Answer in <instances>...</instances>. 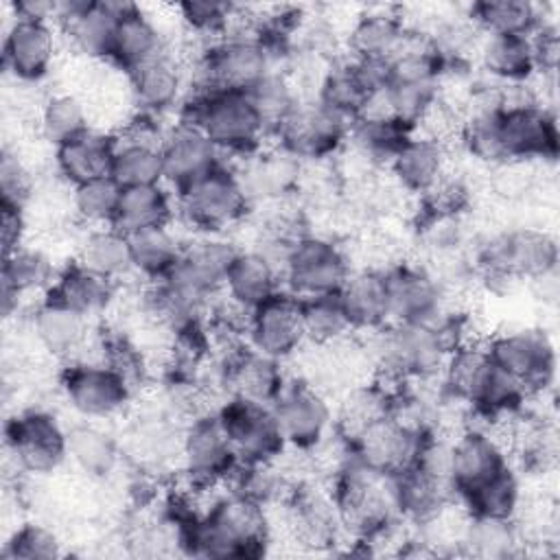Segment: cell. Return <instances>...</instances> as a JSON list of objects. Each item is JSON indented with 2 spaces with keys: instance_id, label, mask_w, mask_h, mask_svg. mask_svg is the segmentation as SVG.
<instances>
[{
  "instance_id": "obj_36",
  "label": "cell",
  "mask_w": 560,
  "mask_h": 560,
  "mask_svg": "<svg viewBox=\"0 0 560 560\" xmlns=\"http://www.w3.org/2000/svg\"><path fill=\"white\" fill-rule=\"evenodd\" d=\"M477 57L483 72L501 85L525 83L536 72L532 37L483 33L477 46Z\"/></svg>"
},
{
  "instance_id": "obj_2",
  "label": "cell",
  "mask_w": 560,
  "mask_h": 560,
  "mask_svg": "<svg viewBox=\"0 0 560 560\" xmlns=\"http://www.w3.org/2000/svg\"><path fill=\"white\" fill-rule=\"evenodd\" d=\"M179 122L197 127L221 155L252 158L267 136L247 92L192 90L179 103Z\"/></svg>"
},
{
  "instance_id": "obj_22",
  "label": "cell",
  "mask_w": 560,
  "mask_h": 560,
  "mask_svg": "<svg viewBox=\"0 0 560 560\" xmlns=\"http://www.w3.org/2000/svg\"><path fill=\"white\" fill-rule=\"evenodd\" d=\"M510 466L508 448L483 429H466L453 440L451 486L455 497H466Z\"/></svg>"
},
{
  "instance_id": "obj_10",
  "label": "cell",
  "mask_w": 560,
  "mask_h": 560,
  "mask_svg": "<svg viewBox=\"0 0 560 560\" xmlns=\"http://www.w3.org/2000/svg\"><path fill=\"white\" fill-rule=\"evenodd\" d=\"M217 416L241 464H273L284 453L287 442L271 405L228 396Z\"/></svg>"
},
{
  "instance_id": "obj_56",
  "label": "cell",
  "mask_w": 560,
  "mask_h": 560,
  "mask_svg": "<svg viewBox=\"0 0 560 560\" xmlns=\"http://www.w3.org/2000/svg\"><path fill=\"white\" fill-rule=\"evenodd\" d=\"M0 192L2 203L24 208L33 192V179L24 162L18 158V153H11L9 149L2 151L0 160Z\"/></svg>"
},
{
  "instance_id": "obj_40",
  "label": "cell",
  "mask_w": 560,
  "mask_h": 560,
  "mask_svg": "<svg viewBox=\"0 0 560 560\" xmlns=\"http://www.w3.org/2000/svg\"><path fill=\"white\" fill-rule=\"evenodd\" d=\"M77 260L109 282H116L133 271L129 236L114 225L90 230L79 245Z\"/></svg>"
},
{
  "instance_id": "obj_14",
  "label": "cell",
  "mask_w": 560,
  "mask_h": 560,
  "mask_svg": "<svg viewBox=\"0 0 560 560\" xmlns=\"http://www.w3.org/2000/svg\"><path fill=\"white\" fill-rule=\"evenodd\" d=\"M271 411L287 446L311 451L335 427V416L326 394L306 381L287 383L273 400Z\"/></svg>"
},
{
  "instance_id": "obj_13",
  "label": "cell",
  "mask_w": 560,
  "mask_h": 560,
  "mask_svg": "<svg viewBox=\"0 0 560 560\" xmlns=\"http://www.w3.org/2000/svg\"><path fill=\"white\" fill-rule=\"evenodd\" d=\"M7 448L24 472L50 475L68 459V431L48 411H22L7 424Z\"/></svg>"
},
{
  "instance_id": "obj_46",
  "label": "cell",
  "mask_w": 560,
  "mask_h": 560,
  "mask_svg": "<svg viewBox=\"0 0 560 560\" xmlns=\"http://www.w3.org/2000/svg\"><path fill=\"white\" fill-rule=\"evenodd\" d=\"M392 394L378 383L354 385L346 392L335 416V431L352 442L365 427L387 416L392 409Z\"/></svg>"
},
{
  "instance_id": "obj_23",
  "label": "cell",
  "mask_w": 560,
  "mask_h": 560,
  "mask_svg": "<svg viewBox=\"0 0 560 560\" xmlns=\"http://www.w3.org/2000/svg\"><path fill=\"white\" fill-rule=\"evenodd\" d=\"M287 527L291 538L308 549H328L339 542L343 527L330 492L295 486L287 499Z\"/></svg>"
},
{
  "instance_id": "obj_37",
  "label": "cell",
  "mask_w": 560,
  "mask_h": 560,
  "mask_svg": "<svg viewBox=\"0 0 560 560\" xmlns=\"http://www.w3.org/2000/svg\"><path fill=\"white\" fill-rule=\"evenodd\" d=\"M409 35L405 20L389 11H368L350 28L348 46L352 59L392 61Z\"/></svg>"
},
{
  "instance_id": "obj_38",
  "label": "cell",
  "mask_w": 560,
  "mask_h": 560,
  "mask_svg": "<svg viewBox=\"0 0 560 560\" xmlns=\"http://www.w3.org/2000/svg\"><path fill=\"white\" fill-rule=\"evenodd\" d=\"M175 214V201L164 184L153 186H131L122 188L114 228L125 234H136L142 230L171 225Z\"/></svg>"
},
{
  "instance_id": "obj_53",
  "label": "cell",
  "mask_w": 560,
  "mask_h": 560,
  "mask_svg": "<svg viewBox=\"0 0 560 560\" xmlns=\"http://www.w3.org/2000/svg\"><path fill=\"white\" fill-rule=\"evenodd\" d=\"M120 192L122 188L112 175L98 177L72 188V208L77 217L90 225H112L116 219Z\"/></svg>"
},
{
  "instance_id": "obj_41",
  "label": "cell",
  "mask_w": 560,
  "mask_h": 560,
  "mask_svg": "<svg viewBox=\"0 0 560 560\" xmlns=\"http://www.w3.org/2000/svg\"><path fill=\"white\" fill-rule=\"evenodd\" d=\"M112 295L114 282L96 276L79 260H74L55 276L46 298H52L90 317L94 313H101L109 304Z\"/></svg>"
},
{
  "instance_id": "obj_48",
  "label": "cell",
  "mask_w": 560,
  "mask_h": 560,
  "mask_svg": "<svg viewBox=\"0 0 560 560\" xmlns=\"http://www.w3.org/2000/svg\"><path fill=\"white\" fill-rule=\"evenodd\" d=\"M116 138V136H114ZM112 177L120 188L164 184L162 151L158 144L116 138Z\"/></svg>"
},
{
  "instance_id": "obj_42",
  "label": "cell",
  "mask_w": 560,
  "mask_h": 560,
  "mask_svg": "<svg viewBox=\"0 0 560 560\" xmlns=\"http://www.w3.org/2000/svg\"><path fill=\"white\" fill-rule=\"evenodd\" d=\"M468 20L486 35L532 37L542 26L540 7L527 0H483L475 2Z\"/></svg>"
},
{
  "instance_id": "obj_16",
  "label": "cell",
  "mask_w": 560,
  "mask_h": 560,
  "mask_svg": "<svg viewBox=\"0 0 560 560\" xmlns=\"http://www.w3.org/2000/svg\"><path fill=\"white\" fill-rule=\"evenodd\" d=\"M499 140L505 162L553 160L558 155L556 118L540 103L501 105Z\"/></svg>"
},
{
  "instance_id": "obj_20",
  "label": "cell",
  "mask_w": 560,
  "mask_h": 560,
  "mask_svg": "<svg viewBox=\"0 0 560 560\" xmlns=\"http://www.w3.org/2000/svg\"><path fill=\"white\" fill-rule=\"evenodd\" d=\"M129 2H98V0H63L57 2V20L72 48L88 59H107L112 52L114 31L120 13Z\"/></svg>"
},
{
  "instance_id": "obj_35",
  "label": "cell",
  "mask_w": 560,
  "mask_h": 560,
  "mask_svg": "<svg viewBox=\"0 0 560 560\" xmlns=\"http://www.w3.org/2000/svg\"><path fill=\"white\" fill-rule=\"evenodd\" d=\"M337 295L352 330H376L389 324L383 269L352 271Z\"/></svg>"
},
{
  "instance_id": "obj_26",
  "label": "cell",
  "mask_w": 560,
  "mask_h": 560,
  "mask_svg": "<svg viewBox=\"0 0 560 560\" xmlns=\"http://www.w3.org/2000/svg\"><path fill=\"white\" fill-rule=\"evenodd\" d=\"M223 385L234 398L273 405L287 385V378L282 372V361L247 346L228 354L223 363Z\"/></svg>"
},
{
  "instance_id": "obj_4",
  "label": "cell",
  "mask_w": 560,
  "mask_h": 560,
  "mask_svg": "<svg viewBox=\"0 0 560 560\" xmlns=\"http://www.w3.org/2000/svg\"><path fill=\"white\" fill-rule=\"evenodd\" d=\"M440 319L433 324L389 322L370 330L376 332L372 339V359L376 370L392 381H424L440 374L444 359L451 352Z\"/></svg>"
},
{
  "instance_id": "obj_6",
  "label": "cell",
  "mask_w": 560,
  "mask_h": 560,
  "mask_svg": "<svg viewBox=\"0 0 560 560\" xmlns=\"http://www.w3.org/2000/svg\"><path fill=\"white\" fill-rule=\"evenodd\" d=\"M249 197L225 162L208 171L188 186L175 190V206L179 217L201 234H221L245 219Z\"/></svg>"
},
{
  "instance_id": "obj_9",
  "label": "cell",
  "mask_w": 560,
  "mask_h": 560,
  "mask_svg": "<svg viewBox=\"0 0 560 560\" xmlns=\"http://www.w3.org/2000/svg\"><path fill=\"white\" fill-rule=\"evenodd\" d=\"M179 459L195 490H210L214 486L230 483L232 475L241 466L217 411L201 413L190 420L182 433Z\"/></svg>"
},
{
  "instance_id": "obj_33",
  "label": "cell",
  "mask_w": 560,
  "mask_h": 560,
  "mask_svg": "<svg viewBox=\"0 0 560 560\" xmlns=\"http://www.w3.org/2000/svg\"><path fill=\"white\" fill-rule=\"evenodd\" d=\"M88 315L46 298L33 313V335L52 357L68 359L83 348L88 339Z\"/></svg>"
},
{
  "instance_id": "obj_34",
  "label": "cell",
  "mask_w": 560,
  "mask_h": 560,
  "mask_svg": "<svg viewBox=\"0 0 560 560\" xmlns=\"http://www.w3.org/2000/svg\"><path fill=\"white\" fill-rule=\"evenodd\" d=\"M492 372L494 361L490 359L486 346L468 341L448 352L444 359L442 385L448 398L472 409L479 402Z\"/></svg>"
},
{
  "instance_id": "obj_32",
  "label": "cell",
  "mask_w": 560,
  "mask_h": 560,
  "mask_svg": "<svg viewBox=\"0 0 560 560\" xmlns=\"http://www.w3.org/2000/svg\"><path fill=\"white\" fill-rule=\"evenodd\" d=\"M282 271L260 249L238 252L225 276L223 291L238 306L254 311L280 289Z\"/></svg>"
},
{
  "instance_id": "obj_52",
  "label": "cell",
  "mask_w": 560,
  "mask_h": 560,
  "mask_svg": "<svg viewBox=\"0 0 560 560\" xmlns=\"http://www.w3.org/2000/svg\"><path fill=\"white\" fill-rule=\"evenodd\" d=\"M247 96L254 103L267 133H276L278 127L293 112V107L300 103L289 77L280 72H269L247 92Z\"/></svg>"
},
{
  "instance_id": "obj_24",
  "label": "cell",
  "mask_w": 560,
  "mask_h": 560,
  "mask_svg": "<svg viewBox=\"0 0 560 560\" xmlns=\"http://www.w3.org/2000/svg\"><path fill=\"white\" fill-rule=\"evenodd\" d=\"M160 151L164 182L175 190L188 186L223 162L221 151L197 127L186 122H177L164 133Z\"/></svg>"
},
{
  "instance_id": "obj_31",
  "label": "cell",
  "mask_w": 560,
  "mask_h": 560,
  "mask_svg": "<svg viewBox=\"0 0 560 560\" xmlns=\"http://www.w3.org/2000/svg\"><path fill=\"white\" fill-rule=\"evenodd\" d=\"M394 494L400 518L416 525H427L448 510L455 490L448 481L438 479L411 464L402 472L394 475Z\"/></svg>"
},
{
  "instance_id": "obj_39",
  "label": "cell",
  "mask_w": 560,
  "mask_h": 560,
  "mask_svg": "<svg viewBox=\"0 0 560 560\" xmlns=\"http://www.w3.org/2000/svg\"><path fill=\"white\" fill-rule=\"evenodd\" d=\"M55 269L48 256L33 247H18L2 260V311L11 315L20 300L42 287H50L55 280Z\"/></svg>"
},
{
  "instance_id": "obj_17",
  "label": "cell",
  "mask_w": 560,
  "mask_h": 560,
  "mask_svg": "<svg viewBox=\"0 0 560 560\" xmlns=\"http://www.w3.org/2000/svg\"><path fill=\"white\" fill-rule=\"evenodd\" d=\"M238 252L241 249L219 234H203L195 243L184 245L177 265L164 280L192 298L210 302V298L223 289L230 265Z\"/></svg>"
},
{
  "instance_id": "obj_57",
  "label": "cell",
  "mask_w": 560,
  "mask_h": 560,
  "mask_svg": "<svg viewBox=\"0 0 560 560\" xmlns=\"http://www.w3.org/2000/svg\"><path fill=\"white\" fill-rule=\"evenodd\" d=\"M24 234H26V219H24V208L2 203L0 210V236H2V256L15 252L18 247L24 245Z\"/></svg>"
},
{
  "instance_id": "obj_7",
  "label": "cell",
  "mask_w": 560,
  "mask_h": 560,
  "mask_svg": "<svg viewBox=\"0 0 560 560\" xmlns=\"http://www.w3.org/2000/svg\"><path fill=\"white\" fill-rule=\"evenodd\" d=\"M558 267V245L545 230L521 228L497 234L481 249V269L488 284L547 280Z\"/></svg>"
},
{
  "instance_id": "obj_3",
  "label": "cell",
  "mask_w": 560,
  "mask_h": 560,
  "mask_svg": "<svg viewBox=\"0 0 560 560\" xmlns=\"http://www.w3.org/2000/svg\"><path fill=\"white\" fill-rule=\"evenodd\" d=\"M332 501L346 536L359 542L381 538L400 518L394 494V475H383L352 459L332 477Z\"/></svg>"
},
{
  "instance_id": "obj_12",
  "label": "cell",
  "mask_w": 560,
  "mask_h": 560,
  "mask_svg": "<svg viewBox=\"0 0 560 560\" xmlns=\"http://www.w3.org/2000/svg\"><path fill=\"white\" fill-rule=\"evenodd\" d=\"M350 125L319 101H300L273 136L295 160H324L341 149Z\"/></svg>"
},
{
  "instance_id": "obj_1",
  "label": "cell",
  "mask_w": 560,
  "mask_h": 560,
  "mask_svg": "<svg viewBox=\"0 0 560 560\" xmlns=\"http://www.w3.org/2000/svg\"><path fill=\"white\" fill-rule=\"evenodd\" d=\"M177 525L182 542L197 556L256 558L269 542L265 503L236 490L214 499L206 512Z\"/></svg>"
},
{
  "instance_id": "obj_50",
  "label": "cell",
  "mask_w": 560,
  "mask_h": 560,
  "mask_svg": "<svg viewBox=\"0 0 560 560\" xmlns=\"http://www.w3.org/2000/svg\"><path fill=\"white\" fill-rule=\"evenodd\" d=\"M302 300V322L306 341L330 348L348 339L352 332L350 319L339 302V295H317V298H300Z\"/></svg>"
},
{
  "instance_id": "obj_27",
  "label": "cell",
  "mask_w": 560,
  "mask_h": 560,
  "mask_svg": "<svg viewBox=\"0 0 560 560\" xmlns=\"http://www.w3.org/2000/svg\"><path fill=\"white\" fill-rule=\"evenodd\" d=\"M396 184L416 195H427L448 175V144L413 133L389 162Z\"/></svg>"
},
{
  "instance_id": "obj_25",
  "label": "cell",
  "mask_w": 560,
  "mask_h": 560,
  "mask_svg": "<svg viewBox=\"0 0 560 560\" xmlns=\"http://www.w3.org/2000/svg\"><path fill=\"white\" fill-rule=\"evenodd\" d=\"M57 52L55 33L48 22L18 20L4 33L2 61L18 81H39L50 72Z\"/></svg>"
},
{
  "instance_id": "obj_45",
  "label": "cell",
  "mask_w": 560,
  "mask_h": 560,
  "mask_svg": "<svg viewBox=\"0 0 560 560\" xmlns=\"http://www.w3.org/2000/svg\"><path fill=\"white\" fill-rule=\"evenodd\" d=\"M68 459L88 477L103 479L116 470L120 448L103 429L94 424H79L68 431Z\"/></svg>"
},
{
  "instance_id": "obj_15",
  "label": "cell",
  "mask_w": 560,
  "mask_h": 560,
  "mask_svg": "<svg viewBox=\"0 0 560 560\" xmlns=\"http://www.w3.org/2000/svg\"><path fill=\"white\" fill-rule=\"evenodd\" d=\"M490 359L527 394L545 392L556 374V350L542 330H512L492 337L486 346Z\"/></svg>"
},
{
  "instance_id": "obj_47",
  "label": "cell",
  "mask_w": 560,
  "mask_h": 560,
  "mask_svg": "<svg viewBox=\"0 0 560 560\" xmlns=\"http://www.w3.org/2000/svg\"><path fill=\"white\" fill-rule=\"evenodd\" d=\"M127 236L131 245L133 271L142 273L149 280H164L184 252V245L168 225L142 230Z\"/></svg>"
},
{
  "instance_id": "obj_21",
  "label": "cell",
  "mask_w": 560,
  "mask_h": 560,
  "mask_svg": "<svg viewBox=\"0 0 560 560\" xmlns=\"http://www.w3.org/2000/svg\"><path fill=\"white\" fill-rule=\"evenodd\" d=\"M420 440V433L387 413L365 427L350 446L361 466L383 475H398L413 464Z\"/></svg>"
},
{
  "instance_id": "obj_8",
  "label": "cell",
  "mask_w": 560,
  "mask_h": 560,
  "mask_svg": "<svg viewBox=\"0 0 560 560\" xmlns=\"http://www.w3.org/2000/svg\"><path fill=\"white\" fill-rule=\"evenodd\" d=\"M352 273L343 249L326 236L302 234L293 241L282 265L287 291L295 298L335 295Z\"/></svg>"
},
{
  "instance_id": "obj_5",
  "label": "cell",
  "mask_w": 560,
  "mask_h": 560,
  "mask_svg": "<svg viewBox=\"0 0 560 560\" xmlns=\"http://www.w3.org/2000/svg\"><path fill=\"white\" fill-rule=\"evenodd\" d=\"M273 48L258 35L234 33L210 42L195 59V90L249 92L273 72Z\"/></svg>"
},
{
  "instance_id": "obj_19",
  "label": "cell",
  "mask_w": 560,
  "mask_h": 560,
  "mask_svg": "<svg viewBox=\"0 0 560 560\" xmlns=\"http://www.w3.org/2000/svg\"><path fill=\"white\" fill-rule=\"evenodd\" d=\"M389 322L433 324L444 313V289L433 273L413 265H394L383 271Z\"/></svg>"
},
{
  "instance_id": "obj_51",
  "label": "cell",
  "mask_w": 560,
  "mask_h": 560,
  "mask_svg": "<svg viewBox=\"0 0 560 560\" xmlns=\"http://www.w3.org/2000/svg\"><path fill=\"white\" fill-rule=\"evenodd\" d=\"M472 518H492V521H512L521 503L518 477L508 466L503 472L462 497Z\"/></svg>"
},
{
  "instance_id": "obj_28",
  "label": "cell",
  "mask_w": 560,
  "mask_h": 560,
  "mask_svg": "<svg viewBox=\"0 0 560 560\" xmlns=\"http://www.w3.org/2000/svg\"><path fill=\"white\" fill-rule=\"evenodd\" d=\"M162 52H166V44L155 22L138 4L129 2L116 22L109 61L129 74Z\"/></svg>"
},
{
  "instance_id": "obj_29",
  "label": "cell",
  "mask_w": 560,
  "mask_h": 560,
  "mask_svg": "<svg viewBox=\"0 0 560 560\" xmlns=\"http://www.w3.org/2000/svg\"><path fill=\"white\" fill-rule=\"evenodd\" d=\"M127 81L131 98L140 112L158 116L182 103L184 70L168 50L129 72Z\"/></svg>"
},
{
  "instance_id": "obj_43",
  "label": "cell",
  "mask_w": 560,
  "mask_h": 560,
  "mask_svg": "<svg viewBox=\"0 0 560 560\" xmlns=\"http://www.w3.org/2000/svg\"><path fill=\"white\" fill-rule=\"evenodd\" d=\"M300 177V160L280 149V153L252 155L249 164L238 173V179L249 197L254 199H278L287 195Z\"/></svg>"
},
{
  "instance_id": "obj_11",
  "label": "cell",
  "mask_w": 560,
  "mask_h": 560,
  "mask_svg": "<svg viewBox=\"0 0 560 560\" xmlns=\"http://www.w3.org/2000/svg\"><path fill=\"white\" fill-rule=\"evenodd\" d=\"M61 392L79 416L105 420L127 407L133 387L118 370L103 361H77L61 372Z\"/></svg>"
},
{
  "instance_id": "obj_44",
  "label": "cell",
  "mask_w": 560,
  "mask_h": 560,
  "mask_svg": "<svg viewBox=\"0 0 560 560\" xmlns=\"http://www.w3.org/2000/svg\"><path fill=\"white\" fill-rule=\"evenodd\" d=\"M374 92L378 90H374L365 81L359 66L350 59L346 63L330 68V72L322 83L317 101L328 109H332L335 114L343 116L346 120L354 122Z\"/></svg>"
},
{
  "instance_id": "obj_55",
  "label": "cell",
  "mask_w": 560,
  "mask_h": 560,
  "mask_svg": "<svg viewBox=\"0 0 560 560\" xmlns=\"http://www.w3.org/2000/svg\"><path fill=\"white\" fill-rule=\"evenodd\" d=\"M61 553L63 551L57 534L37 523L20 525L2 551L4 558L13 560H52Z\"/></svg>"
},
{
  "instance_id": "obj_49",
  "label": "cell",
  "mask_w": 560,
  "mask_h": 560,
  "mask_svg": "<svg viewBox=\"0 0 560 560\" xmlns=\"http://www.w3.org/2000/svg\"><path fill=\"white\" fill-rule=\"evenodd\" d=\"M37 120L44 140L52 142L55 149L92 129L85 103L70 92L48 96L39 107Z\"/></svg>"
},
{
  "instance_id": "obj_30",
  "label": "cell",
  "mask_w": 560,
  "mask_h": 560,
  "mask_svg": "<svg viewBox=\"0 0 560 560\" xmlns=\"http://www.w3.org/2000/svg\"><path fill=\"white\" fill-rule=\"evenodd\" d=\"M116 155V138L96 129L72 138L55 149V164L59 175L74 186L109 177Z\"/></svg>"
},
{
  "instance_id": "obj_54",
  "label": "cell",
  "mask_w": 560,
  "mask_h": 560,
  "mask_svg": "<svg viewBox=\"0 0 560 560\" xmlns=\"http://www.w3.org/2000/svg\"><path fill=\"white\" fill-rule=\"evenodd\" d=\"M236 4L217 0H186L177 4L179 20L186 28L199 37H210L212 42L230 33Z\"/></svg>"
},
{
  "instance_id": "obj_18",
  "label": "cell",
  "mask_w": 560,
  "mask_h": 560,
  "mask_svg": "<svg viewBox=\"0 0 560 560\" xmlns=\"http://www.w3.org/2000/svg\"><path fill=\"white\" fill-rule=\"evenodd\" d=\"M247 341L254 350L284 361L306 341L302 322V300L289 291H278L249 315Z\"/></svg>"
}]
</instances>
